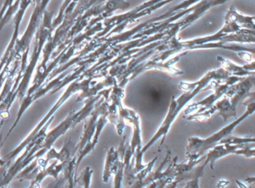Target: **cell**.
Returning a JSON list of instances; mask_svg holds the SVG:
<instances>
[{"label": "cell", "mask_w": 255, "mask_h": 188, "mask_svg": "<svg viewBox=\"0 0 255 188\" xmlns=\"http://www.w3.org/2000/svg\"><path fill=\"white\" fill-rule=\"evenodd\" d=\"M235 182L237 183V186L240 188H249V187L246 184L243 183L241 181L236 180Z\"/></svg>", "instance_id": "24"}, {"label": "cell", "mask_w": 255, "mask_h": 188, "mask_svg": "<svg viewBox=\"0 0 255 188\" xmlns=\"http://www.w3.org/2000/svg\"><path fill=\"white\" fill-rule=\"evenodd\" d=\"M104 114H107L108 116V108L106 104H99L98 107L95 106V109L91 113L90 119L85 124L84 131H83L81 140L77 144V148H78L77 152H80L83 147L92 140V137L95 134V130H96L97 122L99 119V116Z\"/></svg>", "instance_id": "9"}, {"label": "cell", "mask_w": 255, "mask_h": 188, "mask_svg": "<svg viewBox=\"0 0 255 188\" xmlns=\"http://www.w3.org/2000/svg\"><path fill=\"white\" fill-rule=\"evenodd\" d=\"M78 151L77 145L74 143L71 138H66L64 143L63 147L60 152H57L54 148H50L46 153L45 160L49 162L50 160H56L60 163H66L76 156V153Z\"/></svg>", "instance_id": "10"}, {"label": "cell", "mask_w": 255, "mask_h": 188, "mask_svg": "<svg viewBox=\"0 0 255 188\" xmlns=\"http://www.w3.org/2000/svg\"><path fill=\"white\" fill-rule=\"evenodd\" d=\"M216 106L214 107H210L207 109L205 111L197 112L196 113L194 114L185 115L184 119H187L189 121H199V122H203L208 119L216 111Z\"/></svg>", "instance_id": "18"}, {"label": "cell", "mask_w": 255, "mask_h": 188, "mask_svg": "<svg viewBox=\"0 0 255 188\" xmlns=\"http://www.w3.org/2000/svg\"><path fill=\"white\" fill-rule=\"evenodd\" d=\"M37 1V6L35 7V11L32 14V18L30 19L29 26H28L27 30L24 35L23 36L20 41H17L15 48V55H20L21 52L26 51V49H29V43H30L31 39H32V35L36 29L37 25L39 22L41 16H42L43 12L45 9L48 1L50 0H40Z\"/></svg>", "instance_id": "7"}, {"label": "cell", "mask_w": 255, "mask_h": 188, "mask_svg": "<svg viewBox=\"0 0 255 188\" xmlns=\"http://www.w3.org/2000/svg\"><path fill=\"white\" fill-rule=\"evenodd\" d=\"M56 176V170L53 165L47 167L44 171L40 172L34 180L31 181V185L28 188H41V182L46 178L50 176V177L55 178Z\"/></svg>", "instance_id": "15"}, {"label": "cell", "mask_w": 255, "mask_h": 188, "mask_svg": "<svg viewBox=\"0 0 255 188\" xmlns=\"http://www.w3.org/2000/svg\"><path fill=\"white\" fill-rule=\"evenodd\" d=\"M171 152L168 149L167 150L166 155H165V158L163 161L159 165V168L154 172H150L148 175L146 176L145 179H143L141 182H134L129 188H144L150 185V184L153 183V182H157V181L161 180V179H165L164 178V173L162 171L164 166L170 161L171 159Z\"/></svg>", "instance_id": "12"}, {"label": "cell", "mask_w": 255, "mask_h": 188, "mask_svg": "<svg viewBox=\"0 0 255 188\" xmlns=\"http://www.w3.org/2000/svg\"><path fill=\"white\" fill-rule=\"evenodd\" d=\"M159 181H157V182H153V183L150 184L148 186L146 187V188H156L159 185Z\"/></svg>", "instance_id": "25"}, {"label": "cell", "mask_w": 255, "mask_h": 188, "mask_svg": "<svg viewBox=\"0 0 255 188\" xmlns=\"http://www.w3.org/2000/svg\"><path fill=\"white\" fill-rule=\"evenodd\" d=\"M67 177L65 174L62 173L60 177L53 179L45 188H65L67 185Z\"/></svg>", "instance_id": "20"}, {"label": "cell", "mask_w": 255, "mask_h": 188, "mask_svg": "<svg viewBox=\"0 0 255 188\" xmlns=\"http://www.w3.org/2000/svg\"><path fill=\"white\" fill-rule=\"evenodd\" d=\"M210 75L207 76V77H204L202 80L200 82H197L195 86L192 89L188 91L187 93L180 95L177 99L173 98L171 100V104H170L169 108H168V113L164 119L163 122L161 124L159 128H158L156 132L153 134V137L150 138V140L144 145V147H142L141 151L142 152H147L158 140L161 138L160 144L159 146V149H161L165 143V138H166L167 134L169 132L171 129V125L174 123L177 118V115L181 111L182 109L183 108L185 105L193 98L195 95H197L198 92L201 91V88L205 87L207 82L210 81L211 78L210 77Z\"/></svg>", "instance_id": "2"}, {"label": "cell", "mask_w": 255, "mask_h": 188, "mask_svg": "<svg viewBox=\"0 0 255 188\" xmlns=\"http://www.w3.org/2000/svg\"><path fill=\"white\" fill-rule=\"evenodd\" d=\"M4 143H5V141L2 140V133H0V151H1V149H2V146H3ZM7 161H5V159H2V158H0V167H2V166L5 165L6 164Z\"/></svg>", "instance_id": "22"}, {"label": "cell", "mask_w": 255, "mask_h": 188, "mask_svg": "<svg viewBox=\"0 0 255 188\" xmlns=\"http://www.w3.org/2000/svg\"><path fill=\"white\" fill-rule=\"evenodd\" d=\"M120 158L121 156L116 148L111 147L109 149L107 154V158H106L104 173H103V182L104 183H108L110 178L113 176L115 167Z\"/></svg>", "instance_id": "13"}, {"label": "cell", "mask_w": 255, "mask_h": 188, "mask_svg": "<svg viewBox=\"0 0 255 188\" xmlns=\"http://www.w3.org/2000/svg\"><path fill=\"white\" fill-rule=\"evenodd\" d=\"M216 110H219V116H222L224 121H227L231 117L237 119V110L232 107L228 98L219 101L216 104Z\"/></svg>", "instance_id": "14"}, {"label": "cell", "mask_w": 255, "mask_h": 188, "mask_svg": "<svg viewBox=\"0 0 255 188\" xmlns=\"http://www.w3.org/2000/svg\"><path fill=\"white\" fill-rule=\"evenodd\" d=\"M255 143L254 137H237V136L229 135L222 139L219 144L240 145L246 143Z\"/></svg>", "instance_id": "17"}, {"label": "cell", "mask_w": 255, "mask_h": 188, "mask_svg": "<svg viewBox=\"0 0 255 188\" xmlns=\"http://www.w3.org/2000/svg\"><path fill=\"white\" fill-rule=\"evenodd\" d=\"M255 112V103L248 104L247 110L240 118H237L234 122L223 127L217 132L210 135L207 138L199 137H190L188 139V144L186 148V158L187 161H194L204 156L207 151L219 144V142L231 135L234 130L250 115Z\"/></svg>", "instance_id": "1"}, {"label": "cell", "mask_w": 255, "mask_h": 188, "mask_svg": "<svg viewBox=\"0 0 255 188\" xmlns=\"http://www.w3.org/2000/svg\"><path fill=\"white\" fill-rule=\"evenodd\" d=\"M52 16H53V13L46 12L44 13V23L41 25V28H40L39 31L36 35L35 50H34L33 55H32V60H31L30 64H28L27 67L25 69L23 77H22L21 81H20L18 88H17V98L21 101L23 100V97L25 96L26 91H27L31 76H32L34 69H35V65H36L37 61L39 58L43 45L45 43L46 39L49 37L50 34H51L52 31H53L51 22Z\"/></svg>", "instance_id": "4"}, {"label": "cell", "mask_w": 255, "mask_h": 188, "mask_svg": "<svg viewBox=\"0 0 255 188\" xmlns=\"http://www.w3.org/2000/svg\"><path fill=\"white\" fill-rule=\"evenodd\" d=\"M107 122H108V119H107V114L101 115L99 116V119H98V122H97L96 130H95V134H94L92 140L88 143L80 152H78L79 156L77 158V161H76V171L77 172L79 166L81 164L82 161L95 149V146L98 144V140H99L100 136H101L103 129L107 125Z\"/></svg>", "instance_id": "11"}, {"label": "cell", "mask_w": 255, "mask_h": 188, "mask_svg": "<svg viewBox=\"0 0 255 188\" xmlns=\"http://www.w3.org/2000/svg\"><path fill=\"white\" fill-rule=\"evenodd\" d=\"M101 98V95L89 98L86 101V105L78 111L70 112L68 116L56 127L54 129L46 134L45 138L41 146V149L47 153V151L53 147V143L61 137L64 135L70 128H74L77 124L84 120L86 117L90 116L95 107L96 101Z\"/></svg>", "instance_id": "3"}, {"label": "cell", "mask_w": 255, "mask_h": 188, "mask_svg": "<svg viewBox=\"0 0 255 188\" xmlns=\"http://www.w3.org/2000/svg\"><path fill=\"white\" fill-rule=\"evenodd\" d=\"M88 85H89V83H88L87 81H86V82H80V83L75 82H74V83L71 84V85L68 87V89H67L66 91H65V92L64 93L63 95H62V96L60 97V98L58 100L57 102L53 106V107L50 109V111H49L48 113L44 116V117L40 121L39 123H38V125H36V127L32 130V132L27 136V137H26V138L25 139V140H23V141L22 142V143H20L17 147H16L14 150L10 152L8 155H5V161H11L13 158H15L17 155H19V154H20V152H21L22 151L26 148V146L33 140L35 136L38 134V131H39L40 130L43 128V126H44V125H45L49 120H50V118H51L52 116L54 115V113L57 111L58 109H59V107H60L61 106H62V104H63L64 103H65V101H66L67 100H68V98L73 95V94H75L77 91H83V90L86 89L88 87Z\"/></svg>", "instance_id": "5"}, {"label": "cell", "mask_w": 255, "mask_h": 188, "mask_svg": "<svg viewBox=\"0 0 255 188\" xmlns=\"http://www.w3.org/2000/svg\"><path fill=\"white\" fill-rule=\"evenodd\" d=\"M5 119H3V118L1 117L0 116V130L2 128V127L3 126L4 122H5Z\"/></svg>", "instance_id": "27"}, {"label": "cell", "mask_w": 255, "mask_h": 188, "mask_svg": "<svg viewBox=\"0 0 255 188\" xmlns=\"http://www.w3.org/2000/svg\"><path fill=\"white\" fill-rule=\"evenodd\" d=\"M168 182H170L168 179H161V180H159V185L156 188H164Z\"/></svg>", "instance_id": "23"}, {"label": "cell", "mask_w": 255, "mask_h": 188, "mask_svg": "<svg viewBox=\"0 0 255 188\" xmlns=\"http://www.w3.org/2000/svg\"><path fill=\"white\" fill-rule=\"evenodd\" d=\"M94 171L90 167H86L78 176H76V185H79L83 188H90L92 175Z\"/></svg>", "instance_id": "16"}, {"label": "cell", "mask_w": 255, "mask_h": 188, "mask_svg": "<svg viewBox=\"0 0 255 188\" xmlns=\"http://www.w3.org/2000/svg\"><path fill=\"white\" fill-rule=\"evenodd\" d=\"M119 116L125 121L131 124L132 127V135L130 140V147L132 153H135L136 149H141V128L140 118L138 113L134 110L128 108H122Z\"/></svg>", "instance_id": "8"}, {"label": "cell", "mask_w": 255, "mask_h": 188, "mask_svg": "<svg viewBox=\"0 0 255 188\" xmlns=\"http://www.w3.org/2000/svg\"><path fill=\"white\" fill-rule=\"evenodd\" d=\"M229 181L226 180V179H221L216 184V188H225L228 185H229Z\"/></svg>", "instance_id": "21"}, {"label": "cell", "mask_w": 255, "mask_h": 188, "mask_svg": "<svg viewBox=\"0 0 255 188\" xmlns=\"http://www.w3.org/2000/svg\"><path fill=\"white\" fill-rule=\"evenodd\" d=\"M184 188H189V185H188V184H186V186H185Z\"/></svg>", "instance_id": "28"}, {"label": "cell", "mask_w": 255, "mask_h": 188, "mask_svg": "<svg viewBox=\"0 0 255 188\" xmlns=\"http://www.w3.org/2000/svg\"><path fill=\"white\" fill-rule=\"evenodd\" d=\"M255 177H248L246 179V182H247L248 184H254L255 183Z\"/></svg>", "instance_id": "26"}, {"label": "cell", "mask_w": 255, "mask_h": 188, "mask_svg": "<svg viewBox=\"0 0 255 188\" xmlns=\"http://www.w3.org/2000/svg\"><path fill=\"white\" fill-rule=\"evenodd\" d=\"M229 155H242L248 158H252L255 155V143L240 145L219 144L208 151L204 160V166L210 164L211 170L214 169V164L218 160Z\"/></svg>", "instance_id": "6"}, {"label": "cell", "mask_w": 255, "mask_h": 188, "mask_svg": "<svg viewBox=\"0 0 255 188\" xmlns=\"http://www.w3.org/2000/svg\"><path fill=\"white\" fill-rule=\"evenodd\" d=\"M158 157L156 156L153 160L150 161L148 164L146 165V167H144L143 170H141V171L137 173L134 176V182H141L143 179H145L146 176L150 173V172L152 171V169H153V166L156 164V161H157ZM132 183V184H133Z\"/></svg>", "instance_id": "19"}]
</instances>
